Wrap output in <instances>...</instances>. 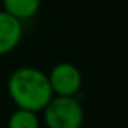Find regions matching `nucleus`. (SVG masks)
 <instances>
[{
	"mask_svg": "<svg viewBox=\"0 0 128 128\" xmlns=\"http://www.w3.org/2000/svg\"><path fill=\"white\" fill-rule=\"evenodd\" d=\"M49 81L54 96H76L83 84V75L75 63L60 62L50 70Z\"/></svg>",
	"mask_w": 128,
	"mask_h": 128,
	"instance_id": "obj_3",
	"label": "nucleus"
},
{
	"mask_svg": "<svg viewBox=\"0 0 128 128\" xmlns=\"http://www.w3.org/2000/svg\"><path fill=\"white\" fill-rule=\"evenodd\" d=\"M21 38L23 21L5 10H0V57L13 52L21 42Z\"/></svg>",
	"mask_w": 128,
	"mask_h": 128,
	"instance_id": "obj_4",
	"label": "nucleus"
},
{
	"mask_svg": "<svg viewBox=\"0 0 128 128\" xmlns=\"http://www.w3.org/2000/svg\"><path fill=\"white\" fill-rule=\"evenodd\" d=\"M2 2L3 10L21 21H26V20H31L32 16H36L42 5V0H2Z\"/></svg>",
	"mask_w": 128,
	"mask_h": 128,
	"instance_id": "obj_5",
	"label": "nucleus"
},
{
	"mask_svg": "<svg viewBox=\"0 0 128 128\" xmlns=\"http://www.w3.org/2000/svg\"><path fill=\"white\" fill-rule=\"evenodd\" d=\"M41 117L38 115V112H32V110H26V109H18L10 115L8 128H41Z\"/></svg>",
	"mask_w": 128,
	"mask_h": 128,
	"instance_id": "obj_6",
	"label": "nucleus"
},
{
	"mask_svg": "<svg viewBox=\"0 0 128 128\" xmlns=\"http://www.w3.org/2000/svg\"><path fill=\"white\" fill-rule=\"evenodd\" d=\"M42 122L47 128H81L84 110L76 96H54L42 110Z\"/></svg>",
	"mask_w": 128,
	"mask_h": 128,
	"instance_id": "obj_2",
	"label": "nucleus"
},
{
	"mask_svg": "<svg viewBox=\"0 0 128 128\" xmlns=\"http://www.w3.org/2000/svg\"><path fill=\"white\" fill-rule=\"evenodd\" d=\"M8 94L18 109L42 112L52 100L54 91L49 75L36 66H20L8 76Z\"/></svg>",
	"mask_w": 128,
	"mask_h": 128,
	"instance_id": "obj_1",
	"label": "nucleus"
}]
</instances>
